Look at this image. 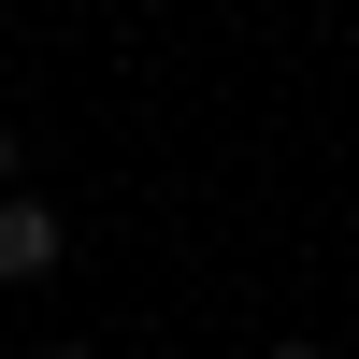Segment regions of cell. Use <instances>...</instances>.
Returning <instances> with one entry per match:
<instances>
[{
  "mask_svg": "<svg viewBox=\"0 0 359 359\" xmlns=\"http://www.w3.org/2000/svg\"><path fill=\"white\" fill-rule=\"evenodd\" d=\"M43 359H101V345H43Z\"/></svg>",
  "mask_w": 359,
  "mask_h": 359,
  "instance_id": "3",
  "label": "cell"
},
{
  "mask_svg": "<svg viewBox=\"0 0 359 359\" xmlns=\"http://www.w3.org/2000/svg\"><path fill=\"white\" fill-rule=\"evenodd\" d=\"M57 259H72V216H57V201H29V187H15V201H0V287H43Z\"/></svg>",
  "mask_w": 359,
  "mask_h": 359,
  "instance_id": "1",
  "label": "cell"
},
{
  "mask_svg": "<svg viewBox=\"0 0 359 359\" xmlns=\"http://www.w3.org/2000/svg\"><path fill=\"white\" fill-rule=\"evenodd\" d=\"M259 359H316V345H259Z\"/></svg>",
  "mask_w": 359,
  "mask_h": 359,
  "instance_id": "4",
  "label": "cell"
},
{
  "mask_svg": "<svg viewBox=\"0 0 359 359\" xmlns=\"http://www.w3.org/2000/svg\"><path fill=\"white\" fill-rule=\"evenodd\" d=\"M144 359H172V345H144Z\"/></svg>",
  "mask_w": 359,
  "mask_h": 359,
  "instance_id": "5",
  "label": "cell"
},
{
  "mask_svg": "<svg viewBox=\"0 0 359 359\" xmlns=\"http://www.w3.org/2000/svg\"><path fill=\"white\" fill-rule=\"evenodd\" d=\"M15 158H29V144H15V115H0V201H15Z\"/></svg>",
  "mask_w": 359,
  "mask_h": 359,
  "instance_id": "2",
  "label": "cell"
}]
</instances>
